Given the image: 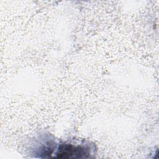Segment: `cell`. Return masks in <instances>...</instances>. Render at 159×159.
Masks as SVG:
<instances>
[{"mask_svg":"<svg viewBox=\"0 0 159 159\" xmlns=\"http://www.w3.org/2000/svg\"><path fill=\"white\" fill-rule=\"evenodd\" d=\"M91 153V148L88 144L73 145L63 143L59 145L56 152L57 158H87Z\"/></svg>","mask_w":159,"mask_h":159,"instance_id":"1","label":"cell"}]
</instances>
